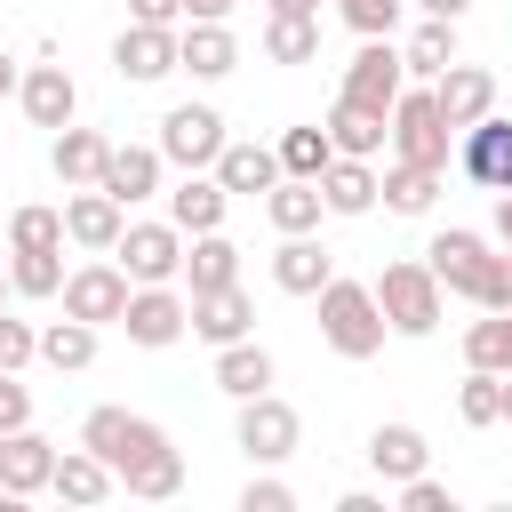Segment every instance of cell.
<instances>
[{"mask_svg":"<svg viewBox=\"0 0 512 512\" xmlns=\"http://www.w3.org/2000/svg\"><path fill=\"white\" fill-rule=\"evenodd\" d=\"M184 280H192V296L200 288H232L240 280V248L224 232H184Z\"/></svg>","mask_w":512,"mask_h":512,"instance_id":"f1b7e54d","label":"cell"},{"mask_svg":"<svg viewBox=\"0 0 512 512\" xmlns=\"http://www.w3.org/2000/svg\"><path fill=\"white\" fill-rule=\"evenodd\" d=\"M232 440H240V456H248V464H288V456H296V440H304V416H296L280 392H256V400H240Z\"/></svg>","mask_w":512,"mask_h":512,"instance_id":"277c9868","label":"cell"},{"mask_svg":"<svg viewBox=\"0 0 512 512\" xmlns=\"http://www.w3.org/2000/svg\"><path fill=\"white\" fill-rule=\"evenodd\" d=\"M160 160H168L160 144H112V160H104V176H96V184H104L120 208H136V200H152V192H160Z\"/></svg>","mask_w":512,"mask_h":512,"instance_id":"ffe728a7","label":"cell"},{"mask_svg":"<svg viewBox=\"0 0 512 512\" xmlns=\"http://www.w3.org/2000/svg\"><path fill=\"white\" fill-rule=\"evenodd\" d=\"M120 488V472L96 456V448H56V480H48V496H64V504H104Z\"/></svg>","mask_w":512,"mask_h":512,"instance_id":"603a6c76","label":"cell"},{"mask_svg":"<svg viewBox=\"0 0 512 512\" xmlns=\"http://www.w3.org/2000/svg\"><path fill=\"white\" fill-rule=\"evenodd\" d=\"M8 248H64V208H8Z\"/></svg>","mask_w":512,"mask_h":512,"instance_id":"74e56055","label":"cell"},{"mask_svg":"<svg viewBox=\"0 0 512 512\" xmlns=\"http://www.w3.org/2000/svg\"><path fill=\"white\" fill-rule=\"evenodd\" d=\"M400 88H408V56L392 48V32H376V40H360V56L344 64V88H336V96H352V104H368V112H392Z\"/></svg>","mask_w":512,"mask_h":512,"instance_id":"8992f818","label":"cell"},{"mask_svg":"<svg viewBox=\"0 0 512 512\" xmlns=\"http://www.w3.org/2000/svg\"><path fill=\"white\" fill-rule=\"evenodd\" d=\"M456 416L464 424H504V376L496 368H472L464 392H456Z\"/></svg>","mask_w":512,"mask_h":512,"instance_id":"f35d334b","label":"cell"},{"mask_svg":"<svg viewBox=\"0 0 512 512\" xmlns=\"http://www.w3.org/2000/svg\"><path fill=\"white\" fill-rule=\"evenodd\" d=\"M24 360H40V336H32L24 320L0 312V368H24Z\"/></svg>","mask_w":512,"mask_h":512,"instance_id":"ee69618b","label":"cell"},{"mask_svg":"<svg viewBox=\"0 0 512 512\" xmlns=\"http://www.w3.org/2000/svg\"><path fill=\"white\" fill-rule=\"evenodd\" d=\"M128 24H184V0H128Z\"/></svg>","mask_w":512,"mask_h":512,"instance_id":"bcb514c9","label":"cell"},{"mask_svg":"<svg viewBox=\"0 0 512 512\" xmlns=\"http://www.w3.org/2000/svg\"><path fill=\"white\" fill-rule=\"evenodd\" d=\"M224 208H232V192H224V176L208 168H184V184L168 192V224L176 232H224Z\"/></svg>","mask_w":512,"mask_h":512,"instance_id":"ac0fdd59","label":"cell"},{"mask_svg":"<svg viewBox=\"0 0 512 512\" xmlns=\"http://www.w3.org/2000/svg\"><path fill=\"white\" fill-rule=\"evenodd\" d=\"M264 216H272V232H312V224L328 216V192H320L312 176H280V184L264 192Z\"/></svg>","mask_w":512,"mask_h":512,"instance_id":"83f0119b","label":"cell"},{"mask_svg":"<svg viewBox=\"0 0 512 512\" xmlns=\"http://www.w3.org/2000/svg\"><path fill=\"white\" fill-rule=\"evenodd\" d=\"M440 200V168H416V160H392L384 168V208L392 216H424Z\"/></svg>","mask_w":512,"mask_h":512,"instance_id":"1f68e13d","label":"cell"},{"mask_svg":"<svg viewBox=\"0 0 512 512\" xmlns=\"http://www.w3.org/2000/svg\"><path fill=\"white\" fill-rule=\"evenodd\" d=\"M56 184L72 192V184H96L104 176V160H112V136H96V128H56Z\"/></svg>","mask_w":512,"mask_h":512,"instance_id":"4316f807","label":"cell"},{"mask_svg":"<svg viewBox=\"0 0 512 512\" xmlns=\"http://www.w3.org/2000/svg\"><path fill=\"white\" fill-rule=\"evenodd\" d=\"M16 104H24V120H32V128H72L80 88H72V72H64V64H32V72H24V88H16Z\"/></svg>","mask_w":512,"mask_h":512,"instance_id":"e0dca14e","label":"cell"},{"mask_svg":"<svg viewBox=\"0 0 512 512\" xmlns=\"http://www.w3.org/2000/svg\"><path fill=\"white\" fill-rule=\"evenodd\" d=\"M256 328V304H248V288L232 280V288H200L192 296V336L200 344H240Z\"/></svg>","mask_w":512,"mask_h":512,"instance_id":"d6986e66","label":"cell"},{"mask_svg":"<svg viewBox=\"0 0 512 512\" xmlns=\"http://www.w3.org/2000/svg\"><path fill=\"white\" fill-rule=\"evenodd\" d=\"M504 424H512V376H504Z\"/></svg>","mask_w":512,"mask_h":512,"instance_id":"f5cc1de1","label":"cell"},{"mask_svg":"<svg viewBox=\"0 0 512 512\" xmlns=\"http://www.w3.org/2000/svg\"><path fill=\"white\" fill-rule=\"evenodd\" d=\"M224 144H232V136H224V112H216V104H176V112L160 120V152H168L176 168H216Z\"/></svg>","mask_w":512,"mask_h":512,"instance_id":"9c48e42d","label":"cell"},{"mask_svg":"<svg viewBox=\"0 0 512 512\" xmlns=\"http://www.w3.org/2000/svg\"><path fill=\"white\" fill-rule=\"evenodd\" d=\"M112 256H120V272H128L136 288H152V280H176V272H184V232H176V224H128Z\"/></svg>","mask_w":512,"mask_h":512,"instance_id":"8fae6325","label":"cell"},{"mask_svg":"<svg viewBox=\"0 0 512 512\" xmlns=\"http://www.w3.org/2000/svg\"><path fill=\"white\" fill-rule=\"evenodd\" d=\"M16 88H24V72H16V56L0 48V96H16Z\"/></svg>","mask_w":512,"mask_h":512,"instance_id":"f907efd6","label":"cell"},{"mask_svg":"<svg viewBox=\"0 0 512 512\" xmlns=\"http://www.w3.org/2000/svg\"><path fill=\"white\" fill-rule=\"evenodd\" d=\"M240 512H296V488L288 480H248L240 488Z\"/></svg>","mask_w":512,"mask_h":512,"instance_id":"b9f144b4","label":"cell"},{"mask_svg":"<svg viewBox=\"0 0 512 512\" xmlns=\"http://www.w3.org/2000/svg\"><path fill=\"white\" fill-rule=\"evenodd\" d=\"M448 120L432 104V88H400L392 104V160H416V168H448Z\"/></svg>","mask_w":512,"mask_h":512,"instance_id":"5b68a950","label":"cell"},{"mask_svg":"<svg viewBox=\"0 0 512 512\" xmlns=\"http://www.w3.org/2000/svg\"><path fill=\"white\" fill-rule=\"evenodd\" d=\"M464 360H472V368H496V376H512V312H488V320H472V328H464Z\"/></svg>","mask_w":512,"mask_h":512,"instance_id":"d590c367","label":"cell"},{"mask_svg":"<svg viewBox=\"0 0 512 512\" xmlns=\"http://www.w3.org/2000/svg\"><path fill=\"white\" fill-rule=\"evenodd\" d=\"M456 168L472 176V184H488V192H512V120H472L464 128V144H456Z\"/></svg>","mask_w":512,"mask_h":512,"instance_id":"5bb4252c","label":"cell"},{"mask_svg":"<svg viewBox=\"0 0 512 512\" xmlns=\"http://www.w3.org/2000/svg\"><path fill=\"white\" fill-rule=\"evenodd\" d=\"M368 288H376V304H384L392 336H432V328H440V296H448V288H440V272H432V264L392 256V264H384Z\"/></svg>","mask_w":512,"mask_h":512,"instance_id":"7a4b0ae2","label":"cell"},{"mask_svg":"<svg viewBox=\"0 0 512 512\" xmlns=\"http://www.w3.org/2000/svg\"><path fill=\"white\" fill-rule=\"evenodd\" d=\"M128 296H136V280L120 272V256H112V264L96 256V264L64 272V312H72V320H88V328H112V320L128 312Z\"/></svg>","mask_w":512,"mask_h":512,"instance_id":"52a82bcc","label":"cell"},{"mask_svg":"<svg viewBox=\"0 0 512 512\" xmlns=\"http://www.w3.org/2000/svg\"><path fill=\"white\" fill-rule=\"evenodd\" d=\"M8 288H16V280H8V272H0V304H8Z\"/></svg>","mask_w":512,"mask_h":512,"instance_id":"db71d44e","label":"cell"},{"mask_svg":"<svg viewBox=\"0 0 512 512\" xmlns=\"http://www.w3.org/2000/svg\"><path fill=\"white\" fill-rule=\"evenodd\" d=\"M80 448H96V456H104V464L128 480L136 464H152V456H160V448H176V440H168L152 416H128V408H88V424H80Z\"/></svg>","mask_w":512,"mask_h":512,"instance_id":"3957f363","label":"cell"},{"mask_svg":"<svg viewBox=\"0 0 512 512\" xmlns=\"http://www.w3.org/2000/svg\"><path fill=\"white\" fill-rule=\"evenodd\" d=\"M320 192H328V216H368V208L384 200V176H376V160L336 152V160H328V176H320Z\"/></svg>","mask_w":512,"mask_h":512,"instance_id":"7402d4cb","label":"cell"},{"mask_svg":"<svg viewBox=\"0 0 512 512\" xmlns=\"http://www.w3.org/2000/svg\"><path fill=\"white\" fill-rule=\"evenodd\" d=\"M40 360H48V368H64V376H72V368H88V360H96V328L64 312V320L40 336Z\"/></svg>","mask_w":512,"mask_h":512,"instance_id":"8d00e7d4","label":"cell"},{"mask_svg":"<svg viewBox=\"0 0 512 512\" xmlns=\"http://www.w3.org/2000/svg\"><path fill=\"white\" fill-rule=\"evenodd\" d=\"M216 176H224L232 200H240V192L256 200V192L280 184V144H224V152H216Z\"/></svg>","mask_w":512,"mask_h":512,"instance_id":"d4e9b609","label":"cell"},{"mask_svg":"<svg viewBox=\"0 0 512 512\" xmlns=\"http://www.w3.org/2000/svg\"><path fill=\"white\" fill-rule=\"evenodd\" d=\"M432 104H440V120L464 136L472 120H488V112H496V72H480V64H464V56H456V64L432 80Z\"/></svg>","mask_w":512,"mask_h":512,"instance_id":"4fadbf2b","label":"cell"},{"mask_svg":"<svg viewBox=\"0 0 512 512\" xmlns=\"http://www.w3.org/2000/svg\"><path fill=\"white\" fill-rule=\"evenodd\" d=\"M320 56V16H272L264 24V64H312Z\"/></svg>","mask_w":512,"mask_h":512,"instance_id":"d6a6232c","label":"cell"},{"mask_svg":"<svg viewBox=\"0 0 512 512\" xmlns=\"http://www.w3.org/2000/svg\"><path fill=\"white\" fill-rule=\"evenodd\" d=\"M120 488H128V496H144V504H168V496L184 488V456H176V448H160V456H152V464H136Z\"/></svg>","mask_w":512,"mask_h":512,"instance_id":"ab89813d","label":"cell"},{"mask_svg":"<svg viewBox=\"0 0 512 512\" xmlns=\"http://www.w3.org/2000/svg\"><path fill=\"white\" fill-rule=\"evenodd\" d=\"M336 280V256L312 240V232H280V248H272V288L280 296H320Z\"/></svg>","mask_w":512,"mask_h":512,"instance_id":"9a60e30c","label":"cell"},{"mask_svg":"<svg viewBox=\"0 0 512 512\" xmlns=\"http://www.w3.org/2000/svg\"><path fill=\"white\" fill-rule=\"evenodd\" d=\"M48 480H56V440H40L32 424L0 432V496H40Z\"/></svg>","mask_w":512,"mask_h":512,"instance_id":"2e32d148","label":"cell"},{"mask_svg":"<svg viewBox=\"0 0 512 512\" xmlns=\"http://www.w3.org/2000/svg\"><path fill=\"white\" fill-rule=\"evenodd\" d=\"M408 72H424V80H440L448 64H456V16H424L416 32H408Z\"/></svg>","mask_w":512,"mask_h":512,"instance_id":"4dcf8cb0","label":"cell"},{"mask_svg":"<svg viewBox=\"0 0 512 512\" xmlns=\"http://www.w3.org/2000/svg\"><path fill=\"white\" fill-rule=\"evenodd\" d=\"M408 8H424V16H464L472 0H408Z\"/></svg>","mask_w":512,"mask_h":512,"instance_id":"816d5d0a","label":"cell"},{"mask_svg":"<svg viewBox=\"0 0 512 512\" xmlns=\"http://www.w3.org/2000/svg\"><path fill=\"white\" fill-rule=\"evenodd\" d=\"M496 240H504V256H512V192H496Z\"/></svg>","mask_w":512,"mask_h":512,"instance_id":"c3c4849f","label":"cell"},{"mask_svg":"<svg viewBox=\"0 0 512 512\" xmlns=\"http://www.w3.org/2000/svg\"><path fill=\"white\" fill-rule=\"evenodd\" d=\"M64 248H8V280L16 296H64Z\"/></svg>","mask_w":512,"mask_h":512,"instance_id":"e575fe53","label":"cell"},{"mask_svg":"<svg viewBox=\"0 0 512 512\" xmlns=\"http://www.w3.org/2000/svg\"><path fill=\"white\" fill-rule=\"evenodd\" d=\"M272 16H320V0H264Z\"/></svg>","mask_w":512,"mask_h":512,"instance_id":"681fc988","label":"cell"},{"mask_svg":"<svg viewBox=\"0 0 512 512\" xmlns=\"http://www.w3.org/2000/svg\"><path fill=\"white\" fill-rule=\"evenodd\" d=\"M400 504H408V512H456V496H448V488H440L432 472H416V480H400Z\"/></svg>","mask_w":512,"mask_h":512,"instance_id":"7bdbcfd3","label":"cell"},{"mask_svg":"<svg viewBox=\"0 0 512 512\" xmlns=\"http://www.w3.org/2000/svg\"><path fill=\"white\" fill-rule=\"evenodd\" d=\"M328 160H336V136L328 128H288L280 136V176H328Z\"/></svg>","mask_w":512,"mask_h":512,"instance_id":"836d02e7","label":"cell"},{"mask_svg":"<svg viewBox=\"0 0 512 512\" xmlns=\"http://www.w3.org/2000/svg\"><path fill=\"white\" fill-rule=\"evenodd\" d=\"M320 336H328L336 360H376L384 336H392V320H384L376 288H360V280H328V288H320Z\"/></svg>","mask_w":512,"mask_h":512,"instance_id":"6da1fadb","label":"cell"},{"mask_svg":"<svg viewBox=\"0 0 512 512\" xmlns=\"http://www.w3.org/2000/svg\"><path fill=\"white\" fill-rule=\"evenodd\" d=\"M216 392H232V400H256V392H272V352H264L256 336H240V344H216Z\"/></svg>","mask_w":512,"mask_h":512,"instance_id":"484cf974","label":"cell"},{"mask_svg":"<svg viewBox=\"0 0 512 512\" xmlns=\"http://www.w3.org/2000/svg\"><path fill=\"white\" fill-rule=\"evenodd\" d=\"M32 424V392L16 384V368H0V432H24Z\"/></svg>","mask_w":512,"mask_h":512,"instance_id":"f6af8a7d","label":"cell"},{"mask_svg":"<svg viewBox=\"0 0 512 512\" xmlns=\"http://www.w3.org/2000/svg\"><path fill=\"white\" fill-rule=\"evenodd\" d=\"M400 8H408V0H336V16H344V24L360 32V40L392 32V24H400Z\"/></svg>","mask_w":512,"mask_h":512,"instance_id":"60d3db41","label":"cell"},{"mask_svg":"<svg viewBox=\"0 0 512 512\" xmlns=\"http://www.w3.org/2000/svg\"><path fill=\"white\" fill-rule=\"evenodd\" d=\"M112 72L136 80V88L168 80V72H176V24H128V32L112 40Z\"/></svg>","mask_w":512,"mask_h":512,"instance_id":"7c38bea8","label":"cell"},{"mask_svg":"<svg viewBox=\"0 0 512 512\" xmlns=\"http://www.w3.org/2000/svg\"><path fill=\"white\" fill-rule=\"evenodd\" d=\"M232 0H184V24H224Z\"/></svg>","mask_w":512,"mask_h":512,"instance_id":"7dc6e473","label":"cell"},{"mask_svg":"<svg viewBox=\"0 0 512 512\" xmlns=\"http://www.w3.org/2000/svg\"><path fill=\"white\" fill-rule=\"evenodd\" d=\"M240 64V40L224 32V24H184L176 32V72H192V80H224Z\"/></svg>","mask_w":512,"mask_h":512,"instance_id":"cb8c5ba5","label":"cell"},{"mask_svg":"<svg viewBox=\"0 0 512 512\" xmlns=\"http://www.w3.org/2000/svg\"><path fill=\"white\" fill-rule=\"evenodd\" d=\"M320 128H328L336 152H352V160H376V152L392 144V112H368V104H352V96H336Z\"/></svg>","mask_w":512,"mask_h":512,"instance_id":"44dd1931","label":"cell"},{"mask_svg":"<svg viewBox=\"0 0 512 512\" xmlns=\"http://www.w3.org/2000/svg\"><path fill=\"white\" fill-rule=\"evenodd\" d=\"M424 456H432V448H424L416 424H376V432H368V464H376L384 480H416Z\"/></svg>","mask_w":512,"mask_h":512,"instance_id":"f546056e","label":"cell"},{"mask_svg":"<svg viewBox=\"0 0 512 512\" xmlns=\"http://www.w3.org/2000/svg\"><path fill=\"white\" fill-rule=\"evenodd\" d=\"M120 232H128V208H120L104 184H72V200H64V240H72V248L112 256V248H120Z\"/></svg>","mask_w":512,"mask_h":512,"instance_id":"30bf717a","label":"cell"},{"mask_svg":"<svg viewBox=\"0 0 512 512\" xmlns=\"http://www.w3.org/2000/svg\"><path fill=\"white\" fill-rule=\"evenodd\" d=\"M120 328H128V344H144V352H168V344L192 328V296H176L168 280H152V288H136V296H128Z\"/></svg>","mask_w":512,"mask_h":512,"instance_id":"ba28073f","label":"cell"}]
</instances>
